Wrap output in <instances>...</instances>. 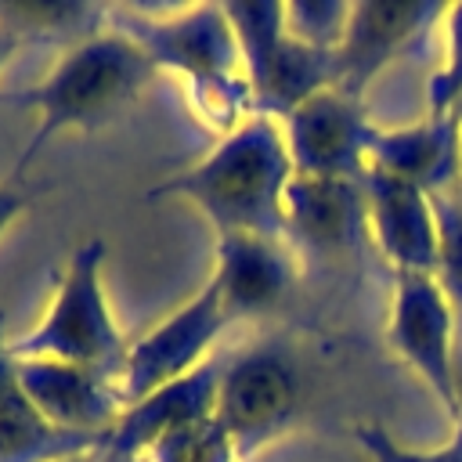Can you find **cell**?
<instances>
[{"mask_svg": "<svg viewBox=\"0 0 462 462\" xmlns=\"http://www.w3.org/2000/svg\"><path fill=\"white\" fill-rule=\"evenodd\" d=\"M296 177L282 119L249 116L199 162L162 177L144 199H188L213 235L285 238V191Z\"/></svg>", "mask_w": 462, "mask_h": 462, "instance_id": "cell-1", "label": "cell"}, {"mask_svg": "<svg viewBox=\"0 0 462 462\" xmlns=\"http://www.w3.org/2000/svg\"><path fill=\"white\" fill-rule=\"evenodd\" d=\"M155 76L159 72L148 61V54L116 25H105L83 43L65 47L54 69L36 87L0 94L4 105H18L36 116V130L14 162V177H22L25 166L58 134H94L116 123Z\"/></svg>", "mask_w": 462, "mask_h": 462, "instance_id": "cell-2", "label": "cell"}, {"mask_svg": "<svg viewBox=\"0 0 462 462\" xmlns=\"http://www.w3.org/2000/svg\"><path fill=\"white\" fill-rule=\"evenodd\" d=\"M105 242L87 238L72 249L61 278L54 282L51 303L43 318L18 339H11V354L18 361H65L97 368L119 379L126 361V339L112 318L105 296Z\"/></svg>", "mask_w": 462, "mask_h": 462, "instance_id": "cell-3", "label": "cell"}, {"mask_svg": "<svg viewBox=\"0 0 462 462\" xmlns=\"http://www.w3.org/2000/svg\"><path fill=\"white\" fill-rule=\"evenodd\" d=\"M224 11L238 36L242 65L260 116L285 119L314 94L336 87V54L300 43L285 29V4L231 0Z\"/></svg>", "mask_w": 462, "mask_h": 462, "instance_id": "cell-4", "label": "cell"}, {"mask_svg": "<svg viewBox=\"0 0 462 462\" xmlns=\"http://www.w3.org/2000/svg\"><path fill=\"white\" fill-rule=\"evenodd\" d=\"M108 25L126 32L148 54L155 72L177 76L184 90L245 72L224 4L108 7Z\"/></svg>", "mask_w": 462, "mask_h": 462, "instance_id": "cell-5", "label": "cell"}, {"mask_svg": "<svg viewBox=\"0 0 462 462\" xmlns=\"http://www.w3.org/2000/svg\"><path fill=\"white\" fill-rule=\"evenodd\" d=\"M300 411V372L282 343H256L238 350L217 375V419L253 458L274 444Z\"/></svg>", "mask_w": 462, "mask_h": 462, "instance_id": "cell-6", "label": "cell"}, {"mask_svg": "<svg viewBox=\"0 0 462 462\" xmlns=\"http://www.w3.org/2000/svg\"><path fill=\"white\" fill-rule=\"evenodd\" d=\"M390 350L426 383L448 419L458 415V321L437 274H393V303L386 321Z\"/></svg>", "mask_w": 462, "mask_h": 462, "instance_id": "cell-7", "label": "cell"}, {"mask_svg": "<svg viewBox=\"0 0 462 462\" xmlns=\"http://www.w3.org/2000/svg\"><path fill=\"white\" fill-rule=\"evenodd\" d=\"M227 328H231V318H227L217 289L206 282L184 307L166 314L155 328H148L141 339H134L126 346V361L119 372L126 404L209 365L213 346Z\"/></svg>", "mask_w": 462, "mask_h": 462, "instance_id": "cell-8", "label": "cell"}, {"mask_svg": "<svg viewBox=\"0 0 462 462\" xmlns=\"http://www.w3.org/2000/svg\"><path fill=\"white\" fill-rule=\"evenodd\" d=\"M285 144L296 173L307 177H361L368 170L375 123L365 112L361 97H350L336 87L314 94L296 112L282 119Z\"/></svg>", "mask_w": 462, "mask_h": 462, "instance_id": "cell-9", "label": "cell"}, {"mask_svg": "<svg viewBox=\"0 0 462 462\" xmlns=\"http://www.w3.org/2000/svg\"><path fill=\"white\" fill-rule=\"evenodd\" d=\"M448 4L433 0H361L350 7L346 36L336 51V90L365 97L368 83L401 54H408L437 22Z\"/></svg>", "mask_w": 462, "mask_h": 462, "instance_id": "cell-10", "label": "cell"}, {"mask_svg": "<svg viewBox=\"0 0 462 462\" xmlns=\"http://www.w3.org/2000/svg\"><path fill=\"white\" fill-rule=\"evenodd\" d=\"M368 238L379 245L393 274H437L440 256V224L433 195L401 180L379 166L361 173Z\"/></svg>", "mask_w": 462, "mask_h": 462, "instance_id": "cell-11", "label": "cell"}, {"mask_svg": "<svg viewBox=\"0 0 462 462\" xmlns=\"http://www.w3.org/2000/svg\"><path fill=\"white\" fill-rule=\"evenodd\" d=\"M18 386L51 426L76 437H94L101 444L126 411L119 379L83 365L40 361V357L18 361Z\"/></svg>", "mask_w": 462, "mask_h": 462, "instance_id": "cell-12", "label": "cell"}, {"mask_svg": "<svg viewBox=\"0 0 462 462\" xmlns=\"http://www.w3.org/2000/svg\"><path fill=\"white\" fill-rule=\"evenodd\" d=\"M209 285L217 289L231 325L245 318H260L274 310L296 285L292 245L285 238L217 235Z\"/></svg>", "mask_w": 462, "mask_h": 462, "instance_id": "cell-13", "label": "cell"}, {"mask_svg": "<svg viewBox=\"0 0 462 462\" xmlns=\"http://www.w3.org/2000/svg\"><path fill=\"white\" fill-rule=\"evenodd\" d=\"M368 235L361 177L296 173L285 191V242L310 253H343Z\"/></svg>", "mask_w": 462, "mask_h": 462, "instance_id": "cell-14", "label": "cell"}, {"mask_svg": "<svg viewBox=\"0 0 462 462\" xmlns=\"http://www.w3.org/2000/svg\"><path fill=\"white\" fill-rule=\"evenodd\" d=\"M368 166L411 180L426 195L462 188V119L455 112H426L419 123L375 130Z\"/></svg>", "mask_w": 462, "mask_h": 462, "instance_id": "cell-15", "label": "cell"}, {"mask_svg": "<svg viewBox=\"0 0 462 462\" xmlns=\"http://www.w3.org/2000/svg\"><path fill=\"white\" fill-rule=\"evenodd\" d=\"M217 375H220V365L209 361L199 372L126 404V411L112 426V433L105 437L101 455L105 458H141L159 437L217 415Z\"/></svg>", "mask_w": 462, "mask_h": 462, "instance_id": "cell-16", "label": "cell"}, {"mask_svg": "<svg viewBox=\"0 0 462 462\" xmlns=\"http://www.w3.org/2000/svg\"><path fill=\"white\" fill-rule=\"evenodd\" d=\"M94 448H101V440L51 426L22 393L18 375L0 390V462H58Z\"/></svg>", "mask_w": 462, "mask_h": 462, "instance_id": "cell-17", "label": "cell"}, {"mask_svg": "<svg viewBox=\"0 0 462 462\" xmlns=\"http://www.w3.org/2000/svg\"><path fill=\"white\" fill-rule=\"evenodd\" d=\"M0 25H7L22 43L51 40L76 47L108 25V7L87 0H7L0 4Z\"/></svg>", "mask_w": 462, "mask_h": 462, "instance_id": "cell-18", "label": "cell"}, {"mask_svg": "<svg viewBox=\"0 0 462 462\" xmlns=\"http://www.w3.org/2000/svg\"><path fill=\"white\" fill-rule=\"evenodd\" d=\"M141 458L144 462H245L217 415L159 437Z\"/></svg>", "mask_w": 462, "mask_h": 462, "instance_id": "cell-19", "label": "cell"}, {"mask_svg": "<svg viewBox=\"0 0 462 462\" xmlns=\"http://www.w3.org/2000/svg\"><path fill=\"white\" fill-rule=\"evenodd\" d=\"M437 224H440V256H437V282L444 285L455 321H458V346H462V188L433 195Z\"/></svg>", "mask_w": 462, "mask_h": 462, "instance_id": "cell-20", "label": "cell"}, {"mask_svg": "<svg viewBox=\"0 0 462 462\" xmlns=\"http://www.w3.org/2000/svg\"><path fill=\"white\" fill-rule=\"evenodd\" d=\"M350 7L354 4H343V0H292L285 4V29L300 43L336 54L346 36Z\"/></svg>", "mask_w": 462, "mask_h": 462, "instance_id": "cell-21", "label": "cell"}, {"mask_svg": "<svg viewBox=\"0 0 462 462\" xmlns=\"http://www.w3.org/2000/svg\"><path fill=\"white\" fill-rule=\"evenodd\" d=\"M444 61L430 76L426 108L433 116L455 112L462 105V4H448L444 11Z\"/></svg>", "mask_w": 462, "mask_h": 462, "instance_id": "cell-22", "label": "cell"}, {"mask_svg": "<svg viewBox=\"0 0 462 462\" xmlns=\"http://www.w3.org/2000/svg\"><path fill=\"white\" fill-rule=\"evenodd\" d=\"M354 440L372 462H462V422H455L451 440L440 448H408L375 422L354 426Z\"/></svg>", "mask_w": 462, "mask_h": 462, "instance_id": "cell-23", "label": "cell"}, {"mask_svg": "<svg viewBox=\"0 0 462 462\" xmlns=\"http://www.w3.org/2000/svg\"><path fill=\"white\" fill-rule=\"evenodd\" d=\"M36 191L25 184H0V238L14 227V220L32 206Z\"/></svg>", "mask_w": 462, "mask_h": 462, "instance_id": "cell-24", "label": "cell"}, {"mask_svg": "<svg viewBox=\"0 0 462 462\" xmlns=\"http://www.w3.org/2000/svg\"><path fill=\"white\" fill-rule=\"evenodd\" d=\"M18 47H22V40H18L7 25H0V72H4V65L14 58V51H18Z\"/></svg>", "mask_w": 462, "mask_h": 462, "instance_id": "cell-25", "label": "cell"}, {"mask_svg": "<svg viewBox=\"0 0 462 462\" xmlns=\"http://www.w3.org/2000/svg\"><path fill=\"white\" fill-rule=\"evenodd\" d=\"M58 462H105V455H101V448H94V451H79V455H69Z\"/></svg>", "mask_w": 462, "mask_h": 462, "instance_id": "cell-26", "label": "cell"}, {"mask_svg": "<svg viewBox=\"0 0 462 462\" xmlns=\"http://www.w3.org/2000/svg\"><path fill=\"white\" fill-rule=\"evenodd\" d=\"M105 462H144V458H105Z\"/></svg>", "mask_w": 462, "mask_h": 462, "instance_id": "cell-27", "label": "cell"}, {"mask_svg": "<svg viewBox=\"0 0 462 462\" xmlns=\"http://www.w3.org/2000/svg\"><path fill=\"white\" fill-rule=\"evenodd\" d=\"M458 119H462V105H458Z\"/></svg>", "mask_w": 462, "mask_h": 462, "instance_id": "cell-28", "label": "cell"}]
</instances>
